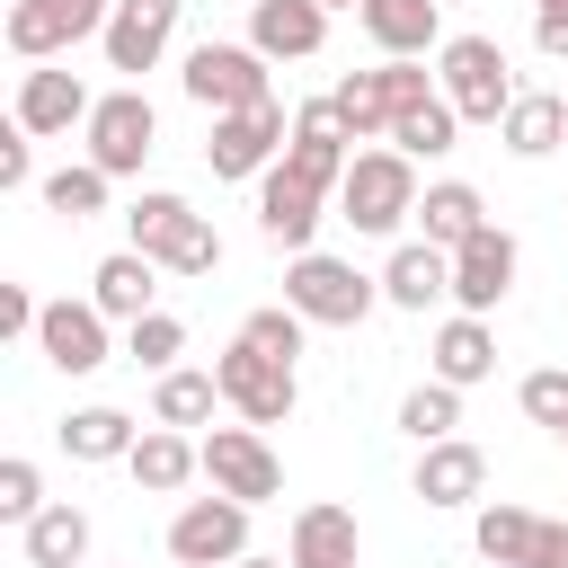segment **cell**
I'll return each mask as SVG.
<instances>
[{"mask_svg": "<svg viewBox=\"0 0 568 568\" xmlns=\"http://www.w3.org/2000/svg\"><path fill=\"white\" fill-rule=\"evenodd\" d=\"M444 293H453V257H444V248H426V240L390 248V266H382V302L426 311V302H444Z\"/></svg>", "mask_w": 568, "mask_h": 568, "instance_id": "ffe728a7", "label": "cell"}, {"mask_svg": "<svg viewBox=\"0 0 568 568\" xmlns=\"http://www.w3.org/2000/svg\"><path fill=\"white\" fill-rule=\"evenodd\" d=\"M488 373H497V337H488V320L453 311V320L435 328V382L470 390V382H488Z\"/></svg>", "mask_w": 568, "mask_h": 568, "instance_id": "44dd1931", "label": "cell"}, {"mask_svg": "<svg viewBox=\"0 0 568 568\" xmlns=\"http://www.w3.org/2000/svg\"><path fill=\"white\" fill-rule=\"evenodd\" d=\"M44 9H62V18L80 27V36H106V18H115L106 0H44Z\"/></svg>", "mask_w": 568, "mask_h": 568, "instance_id": "ee69618b", "label": "cell"}, {"mask_svg": "<svg viewBox=\"0 0 568 568\" xmlns=\"http://www.w3.org/2000/svg\"><path fill=\"white\" fill-rule=\"evenodd\" d=\"M337 115H346L355 142H364V133H390V124H399V89H390V71H355V80L337 89Z\"/></svg>", "mask_w": 568, "mask_h": 568, "instance_id": "f546056e", "label": "cell"}, {"mask_svg": "<svg viewBox=\"0 0 568 568\" xmlns=\"http://www.w3.org/2000/svg\"><path fill=\"white\" fill-rule=\"evenodd\" d=\"M559 444H568V435H559Z\"/></svg>", "mask_w": 568, "mask_h": 568, "instance_id": "c3c4849f", "label": "cell"}, {"mask_svg": "<svg viewBox=\"0 0 568 568\" xmlns=\"http://www.w3.org/2000/svg\"><path fill=\"white\" fill-rule=\"evenodd\" d=\"M532 9H559V18H568V0H532Z\"/></svg>", "mask_w": 568, "mask_h": 568, "instance_id": "7dc6e473", "label": "cell"}, {"mask_svg": "<svg viewBox=\"0 0 568 568\" xmlns=\"http://www.w3.org/2000/svg\"><path fill=\"white\" fill-rule=\"evenodd\" d=\"M497 142H506L515 160H541V151H559V142H568V98H550V89H524V98L506 106Z\"/></svg>", "mask_w": 568, "mask_h": 568, "instance_id": "603a6c76", "label": "cell"}, {"mask_svg": "<svg viewBox=\"0 0 568 568\" xmlns=\"http://www.w3.org/2000/svg\"><path fill=\"white\" fill-rule=\"evenodd\" d=\"M89 559V515L80 506H44L27 524V568H80Z\"/></svg>", "mask_w": 568, "mask_h": 568, "instance_id": "f1b7e54d", "label": "cell"}, {"mask_svg": "<svg viewBox=\"0 0 568 568\" xmlns=\"http://www.w3.org/2000/svg\"><path fill=\"white\" fill-rule=\"evenodd\" d=\"M532 44H541L550 62H568V18H559V9H532Z\"/></svg>", "mask_w": 568, "mask_h": 568, "instance_id": "b9f144b4", "label": "cell"}, {"mask_svg": "<svg viewBox=\"0 0 568 568\" xmlns=\"http://www.w3.org/2000/svg\"><path fill=\"white\" fill-rule=\"evenodd\" d=\"M213 266H222V231H213V222L195 213V231H186V240L169 248V275H213Z\"/></svg>", "mask_w": 568, "mask_h": 568, "instance_id": "f35d334b", "label": "cell"}, {"mask_svg": "<svg viewBox=\"0 0 568 568\" xmlns=\"http://www.w3.org/2000/svg\"><path fill=\"white\" fill-rule=\"evenodd\" d=\"M320 9H364V0H320Z\"/></svg>", "mask_w": 568, "mask_h": 568, "instance_id": "bcb514c9", "label": "cell"}, {"mask_svg": "<svg viewBox=\"0 0 568 568\" xmlns=\"http://www.w3.org/2000/svg\"><path fill=\"white\" fill-rule=\"evenodd\" d=\"M532 568H568V524L541 515V532H532Z\"/></svg>", "mask_w": 568, "mask_h": 568, "instance_id": "7bdbcfd3", "label": "cell"}, {"mask_svg": "<svg viewBox=\"0 0 568 568\" xmlns=\"http://www.w3.org/2000/svg\"><path fill=\"white\" fill-rule=\"evenodd\" d=\"M89 115H98V98L80 89V71H27L18 80V124L27 133H71Z\"/></svg>", "mask_w": 568, "mask_h": 568, "instance_id": "9a60e30c", "label": "cell"}, {"mask_svg": "<svg viewBox=\"0 0 568 568\" xmlns=\"http://www.w3.org/2000/svg\"><path fill=\"white\" fill-rule=\"evenodd\" d=\"M36 346H44L53 373H98V364H106V311H98V302H44Z\"/></svg>", "mask_w": 568, "mask_h": 568, "instance_id": "7c38bea8", "label": "cell"}, {"mask_svg": "<svg viewBox=\"0 0 568 568\" xmlns=\"http://www.w3.org/2000/svg\"><path fill=\"white\" fill-rule=\"evenodd\" d=\"M151 133H160L151 98H142V89H106L98 115H89V160H98L106 178H133V169L151 160Z\"/></svg>", "mask_w": 568, "mask_h": 568, "instance_id": "ba28073f", "label": "cell"}, {"mask_svg": "<svg viewBox=\"0 0 568 568\" xmlns=\"http://www.w3.org/2000/svg\"><path fill=\"white\" fill-rule=\"evenodd\" d=\"M524 417L550 426V435H568V373H559V364H550V373H524Z\"/></svg>", "mask_w": 568, "mask_h": 568, "instance_id": "74e56055", "label": "cell"}, {"mask_svg": "<svg viewBox=\"0 0 568 568\" xmlns=\"http://www.w3.org/2000/svg\"><path fill=\"white\" fill-rule=\"evenodd\" d=\"M169 559H178V568H231V559H248V506H240V497H195V506H178Z\"/></svg>", "mask_w": 568, "mask_h": 568, "instance_id": "52a82bcc", "label": "cell"}, {"mask_svg": "<svg viewBox=\"0 0 568 568\" xmlns=\"http://www.w3.org/2000/svg\"><path fill=\"white\" fill-rule=\"evenodd\" d=\"M151 266H160V257H142V248H115V257H98V275H89V302H98L106 320H124V328H133V320H151V311H160V302H151V293H160V284H151Z\"/></svg>", "mask_w": 568, "mask_h": 568, "instance_id": "e0dca14e", "label": "cell"}, {"mask_svg": "<svg viewBox=\"0 0 568 568\" xmlns=\"http://www.w3.org/2000/svg\"><path fill=\"white\" fill-rule=\"evenodd\" d=\"M284 133H293V115H284V106H248V115H213V142H204V169H213V178H257L266 160H284Z\"/></svg>", "mask_w": 568, "mask_h": 568, "instance_id": "9c48e42d", "label": "cell"}, {"mask_svg": "<svg viewBox=\"0 0 568 568\" xmlns=\"http://www.w3.org/2000/svg\"><path fill=\"white\" fill-rule=\"evenodd\" d=\"M124 355L151 364V373H178V355H186V320H169V311L133 320V328H124Z\"/></svg>", "mask_w": 568, "mask_h": 568, "instance_id": "e575fe53", "label": "cell"}, {"mask_svg": "<svg viewBox=\"0 0 568 568\" xmlns=\"http://www.w3.org/2000/svg\"><path fill=\"white\" fill-rule=\"evenodd\" d=\"M453 142H462V115H453V98H444V89L390 124V151H399V160H444Z\"/></svg>", "mask_w": 568, "mask_h": 568, "instance_id": "484cf974", "label": "cell"}, {"mask_svg": "<svg viewBox=\"0 0 568 568\" xmlns=\"http://www.w3.org/2000/svg\"><path fill=\"white\" fill-rule=\"evenodd\" d=\"M506 284H515V231H479L470 248H453V302L470 311V320H488L497 302H506Z\"/></svg>", "mask_w": 568, "mask_h": 568, "instance_id": "8fae6325", "label": "cell"}, {"mask_svg": "<svg viewBox=\"0 0 568 568\" xmlns=\"http://www.w3.org/2000/svg\"><path fill=\"white\" fill-rule=\"evenodd\" d=\"M532 532H541V515H524V506H479V524H470V541H479V559H497V568H532Z\"/></svg>", "mask_w": 568, "mask_h": 568, "instance_id": "83f0119b", "label": "cell"}, {"mask_svg": "<svg viewBox=\"0 0 568 568\" xmlns=\"http://www.w3.org/2000/svg\"><path fill=\"white\" fill-rule=\"evenodd\" d=\"M284 302H293L302 320H320V328H355V320L382 302V284H373V275H355L346 257H320V248H302V257L284 266Z\"/></svg>", "mask_w": 568, "mask_h": 568, "instance_id": "3957f363", "label": "cell"}, {"mask_svg": "<svg viewBox=\"0 0 568 568\" xmlns=\"http://www.w3.org/2000/svg\"><path fill=\"white\" fill-rule=\"evenodd\" d=\"M186 98L213 106V115L275 106V89H266V53H257V44H195V53H186Z\"/></svg>", "mask_w": 568, "mask_h": 568, "instance_id": "277c9868", "label": "cell"}, {"mask_svg": "<svg viewBox=\"0 0 568 568\" xmlns=\"http://www.w3.org/2000/svg\"><path fill=\"white\" fill-rule=\"evenodd\" d=\"M178 9L186 0H115V18H106V71H151L160 53H169V36H178Z\"/></svg>", "mask_w": 568, "mask_h": 568, "instance_id": "30bf717a", "label": "cell"}, {"mask_svg": "<svg viewBox=\"0 0 568 568\" xmlns=\"http://www.w3.org/2000/svg\"><path fill=\"white\" fill-rule=\"evenodd\" d=\"M133 444H142V435H133L124 408H71V417H62V453H71V462H124Z\"/></svg>", "mask_w": 568, "mask_h": 568, "instance_id": "d4e9b609", "label": "cell"}, {"mask_svg": "<svg viewBox=\"0 0 568 568\" xmlns=\"http://www.w3.org/2000/svg\"><path fill=\"white\" fill-rule=\"evenodd\" d=\"M248 44H257L266 62H311V53L328 44V9H320V0H257V9H248Z\"/></svg>", "mask_w": 568, "mask_h": 568, "instance_id": "4fadbf2b", "label": "cell"}, {"mask_svg": "<svg viewBox=\"0 0 568 568\" xmlns=\"http://www.w3.org/2000/svg\"><path fill=\"white\" fill-rule=\"evenodd\" d=\"M213 382H222V399L248 417V426H284L293 417V364H275V355H257L248 337H231L222 355H213Z\"/></svg>", "mask_w": 568, "mask_h": 568, "instance_id": "5b68a950", "label": "cell"}, {"mask_svg": "<svg viewBox=\"0 0 568 568\" xmlns=\"http://www.w3.org/2000/svg\"><path fill=\"white\" fill-rule=\"evenodd\" d=\"M257 231L275 240V248H311V231H320V186H302V178H284V169H266V186H257Z\"/></svg>", "mask_w": 568, "mask_h": 568, "instance_id": "2e32d148", "label": "cell"}, {"mask_svg": "<svg viewBox=\"0 0 568 568\" xmlns=\"http://www.w3.org/2000/svg\"><path fill=\"white\" fill-rule=\"evenodd\" d=\"M355 18H364V36H373L390 62L444 53V0H364Z\"/></svg>", "mask_w": 568, "mask_h": 568, "instance_id": "5bb4252c", "label": "cell"}, {"mask_svg": "<svg viewBox=\"0 0 568 568\" xmlns=\"http://www.w3.org/2000/svg\"><path fill=\"white\" fill-rule=\"evenodd\" d=\"M284 559H293V568H355V515H346V506H302Z\"/></svg>", "mask_w": 568, "mask_h": 568, "instance_id": "cb8c5ba5", "label": "cell"}, {"mask_svg": "<svg viewBox=\"0 0 568 568\" xmlns=\"http://www.w3.org/2000/svg\"><path fill=\"white\" fill-rule=\"evenodd\" d=\"M124 231H133V248H142V257H160V266H169V248L195 231V204H186V195H133Z\"/></svg>", "mask_w": 568, "mask_h": 568, "instance_id": "4316f807", "label": "cell"}, {"mask_svg": "<svg viewBox=\"0 0 568 568\" xmlns=\"http://www.w3.org/2000/svg\"><path fill=\"white\" fill-rule=\"evenodd\" d=\"M36 178V151H27V124H9L0 133V186H27Z\"/></svg>", "mask_w": 568, "mask_h": 568, "instance_id": "60d3db41", "label": "cell"}, {"mask_svg": "<svg viewBox=\"0 0 568 568\" xmlns=\"http://www.w3.org/2000/svg\"><path fill=\"white\" fill-rule=\"evenodd\" d=\"M479 488H488V453H479V444L453 435V444H426V453H417V497H426V506H470Z\"/></svg>", "mask_w": 568, "mask_h": 568, "instance_id": "ac0fdd59", "label": "cell"}, {"mask_svg": "<svg viewBox=\"0 0 568 568\" xmlns=\"http://www.w3.org/2000/svg\"><path fill=\"white\" fill-rule=\"evenodd\" d=\"M435 62H444L435 80H444V98H453L462 124H506V106L524 98L515 71H506V44H497V36H444Z\"/></svg>", "mask_w": 568, "mask_h": 568, "instance_id": "6da1fadb", "label": "cell"}, {"mask_svg": "<svg viewBox=\"0 0 568 568\" xmlns=\"http://www.w3.org/2000/svg\"><path fill=\"white\" fill-rule=\"evenodd\" d=\"M337 213L355 222V231H399L408 213H417V160H399V151H355V169H346V186H337Z\"/></svg>", "mask_w": 568, "mask_h": 568, "instance_id": "7a4b0ae2", "label": "cell"}, {"mask_svg": "<svg viewBox=\"0 0 568 568\" xmlns=\"http://www.w3.org/2000/svg\"><path fill=\"white\" fill-rule=\"evenodd\" d=\"M417 222H426V248H470L479 231H488V204H479V186H462V178H444V186H426L417 195Z\"/></svg>", "mask_w": 568, "mask_h": 568, "instance_id": "d6986e66", "label": "cell"}, {"mask_svg": "<svg viewBox=\"0 0 568 568\" xmlns=\"http://www.w3.org/2000/svg\"><path fill=\"white\" fill-rule=\"evenodd\" d=\"M204 479H213V497H240V506L284 497V462L266 453L257 426H213L204 435Z\"/></svg>", "mask_w": 568, "mask_h": 568, "instance_id": "8992f818", "label": "cell"}, {"mask_svg": "<svg viewBox=\"0 0 568 568\" xmlns=\"http://www.w3.org/2000/svg\"><path fill=\"white\" fill-rule=\"evenodd\" d=\"M240 337H248L257 355L293 364V355H302V311H293V302H266V311H248V320H240Z\"/></svg>", "mask_w": 568, "mask_h": 568, "instance_id": "d590c367", "label": "cell"}, {"mask_svg": "<svg viewBox=\"0 0 568 568\" xmlns=\"http://www.w3.org/2000/svg\"><path fill=\"white\" fill-rule=\"evenodd\" d=\"M213 399H222V382H213V373H160V390H151V417L186 435V426H204V417H213Z\"/></svg>", "mask_w": 568, "mask_h": 568, "instance_id": "4dcf8cb0", "label": "cell"}, {"mask_svg": "<svg viewBox=\"0 0 568 568\" xmlns=\"http://www.w3.org/2000/svg\"><path fill=\"white\" fill-rule=\"evenodd\" d=\"M124 470H133L151 497H169V488H186V479L204 470V444H186L178 426H142V444L124 453Z\"/></svg>", "mask_w": 568, "mask_h": 568, "instance_id": "7402d4cb", "label": "cell"}, {"mask_svg": "<svg viewBox=\"0 0 568 568\" xmlns=\"http://www.w3.org/2000/svg\"><path fill=\"white\" fill-rule=\"evenodd\" d=\"M62 44H80V27H71L62 9H44V0H18V9H9V53L44 62V53H62Z\"/></svg>", "mask_w": 568, "mask_h": 568, "instance_id": "1f68e13d", "label": "cell"}, {"mask_svg": "<svg viewBox=\"0 0 568 568\" xmlns=\"http://www.w3.org/2000/svg\"><path fill=\"white\" fill-rule=\"evenodd\" d=\"M36 320H44V302L27 284H0V337H36Z\"/></svg>", "mask_w": 568, "mask_h": 568, "instance_id": "ab89813d", "label": "cell"}, {"mask_svg": "<svg viewBox=\"0 0 568 568\" xmlns=\"http://www.w3.org/2000/svg\"><path fill=\"white\" fill-rule=\"evenodd\" d=\"M36 515H44V470L18 453V462H0V524H18V532H27Z\"/></svg>", "mask_w": 568, "mask_h": 568, "instance_id": "8d00e7d4", "label": "cell"}, {"mask_svg": "<svg viewBox=\"0 0 568 568\" xmlns=\"http://www.w3.org/2000/svg\"><path fill=\"white\" fill-rule=\"evenodd\" d=\"M399 426L417 435V453H426V444H453V426H462V390H453V382L408 390V399H399Z\"/></svg>", "mask_w": 568, "mask_h": 568, "instance_id": "d6a6232c", "label": "cell"}, {"mask_svg": "<svg viewBox=\"0 0 568 568\" xmlns=\"http://www.w3.org/2000/svg\"><path fill=\"white\" fill-rule=\"evenodd\" d=\"M231 568H293V559H257V550H248V559H231Z\"/></svg>", "mask_w": 568, "mask_h": 568, "instance_id": "f6af8a7d", "label": "cell"}, {"mask_svg": "<svg viewBox=\"0 0 568 568\" xmlns=\"http://www.w3.org/2000/svg\"><path fill=\"white\" fill-rule=\"evenodd\" d=\"M106 186H115V178H106L98 160H80V169H53V178H44V204L71 213V222H89V213H106Z\"/></svg>", "mask_w": 568, "mask_h": 568, "instance_id": "836d02e7", "label": "cell"}]
</instances>
